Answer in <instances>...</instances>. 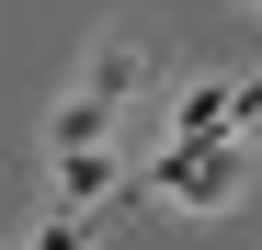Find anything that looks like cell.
<instances>
[{"label":"cell","mask_w":262,"mask_h":250,"mask_svg":"<svg viewBox=\"0 0 262 250\" xmlns=\"http://www.w3.org/2000/svg\"><path fill=\"white\" fill-rule=\"evenodd\" d=\"M137 68H148V46H137V34H114V46L92 57V80H80V103H103V114H114L125 91H137Z\"/></svg>","instance_id":"cell-1"},{"label":"cell","mask_w":262,"mask_h":250,"mask_svg":"<svg viewBox=\"0 0 262 250\" xmlns=\"http://www.w3.org/2000/svg\"><path fill=\"white\" fill-rule=\"evenodd\" d=\"M57 193H69V205H103V193H114V159H103V148H57Z\"/></svg>","instance_id":"cell-2"},{"label":"cell","mask_w":262,"mask_h":250,"mask_svg":"<svg viewBox=\"0 0 262 250\" xmlns=\"http://www.w3.org/2000/svg\"><path fill=\"white\" fill-rule=\"evenodd\" d=\"M103 125H114L103 103H80V91H69V103H57V148H103Z\"/></svg>","instance_id":"cell-3"},{"label":"cell","mask_w":262,"mask_h":250,"mask_svg":"<svg viewBox=\"0 0 262 250\" xmlns=\"http://www.w3.org/2000/svg\"><path fill=\"white\" fill-rule=\"evenodd\" d=\"M216 125H228V91H183V125L171 137H216Z\"/></svg>","instance_id":"cell-4"}]
</instances>
